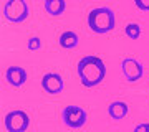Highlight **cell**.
Returning <instances> with one entry per match:
<instances>
[{"label":"cell","instance_id":"1","mask_svg":"<svg viewBox=\"0 0 149 132\" xmlns=\"http://www.w3.org/2000/svg\"><path fill=\"white\" fill-rule=\"evenodd\" d=\"M76 73L80 78L81 84L86 88H95V86L101 84L104 76H106V66L100 56L95 55H88L78 61L76 64Z\"/></svg>","mask_w":149,"mask_h":132},{"label":"cell","instance_id":"2","mask_svg":"<svg viewBox=\"0 0 149 132\" xmlns=\"http://www.w3.org/2000/svg\"><path fill=\"white\" fill-rule=\"evenodd\" d=\"M88 26L90 30L96 35H104L114 30L116 25V18H114V12L109 7H96L88 13Z\"/></svg>","mask_w":149,"mask_h":132},{"label":"cell","instance_id":"3","mask_svg":"<svg viewBox=\"0 0 149 132\" xmlns=\"http://www.w3.org/2000/svg\"><path fill=\"white\" fill-rule=\"evenodd\" d=\"M30 15V8L25 0H7L3 5V17L12 23H22Z\"/></svg>","mask_w":149,"mask_h":132},{"label":"cell","instance_id":"4","mask_svg":"<svg viewBox=\"0 0 149 132\" xmlns=\"http://www.w3.org/2000/svg\"><path fill=\"white\" fill-rule=\"evenodd\" d=\"M3 126L7 132H27L30 127V117L25 111H10L3 117Z\"/></svg>","mask_w":149,"mask_h":132},{"label":"cell","instance_id":"5","mask_svg":"<svg viewBox=\"0 0 149 132\" xmlns=\"http://www.w3.org/2000/svg\"><path fill=\"white\" fill-rule=\"evenodd\" d=\"M61 121L70 129H80V127H83L86 124L88 114L80 106H66L61 111Z\"/></svg>","mask_w":149,"mask_h":132},{"label":"cell","instance_id":"6","mask_svg":"<svg viewBox=\"0 0 149 132\" xmlns=\"http://www.w3.org/2000/svg\"><path fill=\"white\" fill-rule=\"evenodd\" d=\"M121 71H123V76L126 78V81L134 83V81H139L143 78L144 66L134 58H124L121 61Z\"/></svg>","mask_w":149,"mask_h":132},{"label":"cell","instance_id":"7","mask_svg":"<svg viewBox=\"0 0 149 132\" xmlns=\"http://www.w3.org/2000/svg\"><path fill=\"white\" fill-rule=\"evenodd\" d=\"M42 88L48 94H60L65 89V81L58 73H47L42 78Z\"/></svg>","mask_w":149,"mask_h":132},{"label":"cell","instance_id":"8","mask_svg":"<svg viewBox=\"0 0 149 132\" xmlns=\"http://www.w3.org/2000/svg\"><path fill=\"white\" fill-rule=\"evenodd\" d=\"M5 79L7 83L10 86H13V88H22L27 83L28 74L22 66H8L5 71Z\"/></svg>","mask_w":149,"mask_h":132},{"label":"cell","instance_id":"9","mask_svg":"<svg viewBox=\"0 0 149 132\" xmlns=\"http://www.w3.org/2000/svg\"><path fill=\"white\" fill-rule=\"evenodd\" d=\"M128 112H129V106L126 102H123V101H114V102H111V104L108 106V114L114 121L124 119V117L128 116Z\"/></svg>","mask_w":149,"mask_h":132},{"label":"cell","instance_id":"10","mask_svg":"<svg viewBox=\"0 0 149 132\" xmlns=\"http://www.w3.org/2000/svg\"><path fill=\"white\" fill-rule=\"evenodd\" d=\"M45 12L52 17H61L66 10V2L65 0H45Z\"/></svg>","mask_w":149,"mask_h":132},{"label":"cell","instance_id":"11","mask_svg":"<svg viewBox=\"0 0 149 132\" xmlns=\"http://www.w3.org/2000/svg\"><path fill=\"white\" fill-rule=\"evenodd\" d=\"M58 43H60V46L65 48V50H73V48L78 46L80 38H78V35H76L74 32H71V30H66V32H63L61 35H60Z\"/></svg>","mask_w":149,"mask_h":132},{"label":"cell","instance_id":"12","mask_svg":"<svg viewBox=\"0 0 149 132\" xmlns=\"http://www.w3.org/2000/svg\"><path fill=\"white\" fill-rule=\"evenodd\" d=\"M124 33H126V37L131 38V40H138L143 32H141V26H139L138 23H129V25H126V28H124Z\"/></svg>","mask_w":149,"mask_h":132},{"label":"cell","instance_id":"13","mask_svg":"<svg viewBox=\"0 0 149 132\" xmlns=\"http://www.w3.org/2000/svg\"><path fill=\"white\" fill-rule=\"evenodd\" d=\"M27 48L30 50V51H37V50H40L42 48V40L38 37H32L30 40H28L27 43Z\"/></svg>","mask_w":149,"mask_h":132},{"label":"cell","instance_id":"14","mask_svg":"<svg viewBox=\"0 0 149 132\" xmlns=\"http://www.w3.org/2000/svg\"><path fill=\"white\" fill-rule=\"evenodd\" d=\"M134 5L138 7L139 10L149 12V0H134Z\"/></svg>","mask_w":149,"mask_h":132},{"label":"cell","instance_id":"15","mask_svg":"<svg viewBox=\"0 0 149 132\" xmlns=\"http://www.w3.org/2000/svg\"><path fill=\"white\" fill-rule=\"evenodd\" d=\"M133 132H149V122H141L133 129Z\"/></svg>","mask_w":149,"mask_h":132}]
</instances>
